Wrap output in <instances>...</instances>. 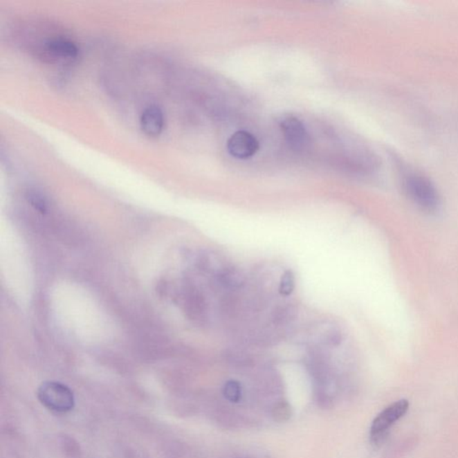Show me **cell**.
Wrapping results in <instances>:
<instances>
[{"instance_id":"6da1fadb","label":"cell","mask_w":458,"mask_h":458,"mask_svg":"<svg viewBox=\"0 0 458 458\" xmlns=\"http://www.w3.org/2000/svg\"><path fill=\"white\" fill-rule=\"evenodd\" d=\"M403 187L409 199L427 212H434L441 206V196L435 185L421 174H405Z\"/></svg>"},{"instance_id":"7a4b0ae2","label":"cell","mask_w":458,"mask_h":458,"mask_svg":"<svg viewBox=\"0 0 458 458\" xmlns=\"http://www.w3.org/2000/svg\"><path fill=\"white\" fill-rule=\"evenodd\" d=\"M39 402L44 407L59 413H66L75 407V396L68 387L56 381H46L37 392Z\"/></svg>"},{"instance_id":"3957f363","label":"cell","mask_w":458,"mask_h":458,"mask_svg":"<svg viewBox=\"0 0 458 458\" xmlns=\"http://www.w3.org/2000/svg\"><path fill=\"white\" fill-rule=\"evenodd\" d=\"M408 408V401L402 399L393 403L378 414L372 421L371 432H369L372 443L374 445L383 443L394 424L407 414Z\"/></svg>"},{"instance_id":"277c9868","label":"cell","mask_w":458,"mask_h":458,"mask_svg":"<svg viewBox=\"0 0 458 458\" xmlns=\"http://www.w3.org/2000/svg\"><path fill=\"white\" fill-rule=\"evenodd\" d=\"M228 151L233 157L246 160L258 152V140L247 131H237L228 140Z\"/></svg>"},{"instance_id":"5b68a950","label":"cell","mask_w":458,"mask_h":458,"mask_svg":"<svg viewBox=\"0 0 458 458\" xmlns=\"http://www.w3.org/2000/svg\"><path fill=\"white\" fill-rule=\"evenodd\" d=\"M280 127L286 142L293 149L302 151L309 145V134L298 118L286 117L280 122Z\"/></svg>"},{"instance_id":"8992f818","label":"cell","mask_w":458,"mask_h":458,"mask_svg":"<svg viewBox=\"0 0 458 458\" xmlns=\"http://www.w3.org/2000/svg\"><path fill=\"white\" fill-rule=\"evenodd\" d=\"M140 126L146 136L151 137L160 136L165 127L163 109L154 105L147 107L140 115Z\"/></svg>"},{"instance_id":"52a82bcc","label":"cell","mask_w":458,"mask_h":458,"mask_svg":"<svg viewBox=\"0 0 458 458\" xmlns=\"http://www.w3.org/2000/svg\"><path fill=\"white\" fill-rule=\"evenodd\" d=\"M44 50L54 57L74 59L78 56L79 48L74 42L63 37H53L46 39Z\"/></svg>"},{"instance_id":"ba28073f","label":"cell","mask_w":458,"mask_h":458,"mask_svg":"<svg viewBox=\"0 0 458 458\" xmlns=\"http://www.w3.org/2000/svg\"><path fill=\"white\" fill-rule=\"evenodd\" d=\"M219 282L226 288L237 289L244 286L246 282V277L242 271L237 268L227 266L218 275Z\"/></svg>"},{"instance_id":"9c48e42d","label":"cell","mask_w":458,"mask_h":458,"mask_svg":"<svg viewBox=\"0 0 458 458\" xmlns=\"http://www.w3.org/2000/svg\"><path fill=\"white\" fill-rule=\"evenodd\" d=\"M295 308L290 306V305L277 308L276 311H275L273 316L275 324H286V323H288L295 319Z\"/></svg>"},{"instance_id":"30bf717a","label":"cell","mask_w":458,"mask_h":458,"mask_svg":"<svg viewBox=\"0 0 458 458\" xmlns=\"http://www.w3.org/2000/svg\"><path fill=\"white\" fill-rule=\"evenodd\" d=\"M26 198L30 205L35 208V210H37L38 212L42 213L47 212V200H46L44 195L42 194L41 192L35 190L29 191L27 192Z\"/></svg>"},{"instance_id":"8fae6325","label":"cell","mask_w":458,"mask_h":458,"mask_svg":"<svg viewBox=\"0 0 458 458\" xmlns=\"http://www.w3.org/2000/svg\"><path fill=\"white\" fill-rule=\"evenodd\" d=\"M223 392H224L226 399L229 400V401L234 403L240 401L241 395H242L240 384L235 381H228V383L225 384Z\"/></svg>"},{"instance_id":"7c38bea8","label":"cell","mask_w":458,"mask_h":458,"mask_svg":"<svg viewBox=\"0 0 458 458\" xmlns=\"http://www.w3.org/2000/svg\"><path fill=\"white\" fill-rule=\"evenodd\" d=\"M295 289V276L291 271H286L281 277L280 293L282 295L288 296Z\"/></svg>"},{"instance_id":"4fadbf2b","label":"cell","mask_w":458,"mask_h":458,"mask_svg":"<svg viewBox=\"0 0 458 458\" xmlns=\"http://www.w3.org/2000/svg\"><path fill=\"white\" fill-rule=\"evenodd\" d=\"M276 411V417H280V420H284V417L289 416V407L288 405L281 404L279 407L275 409Z\"/></svg>"}]
</instances>
